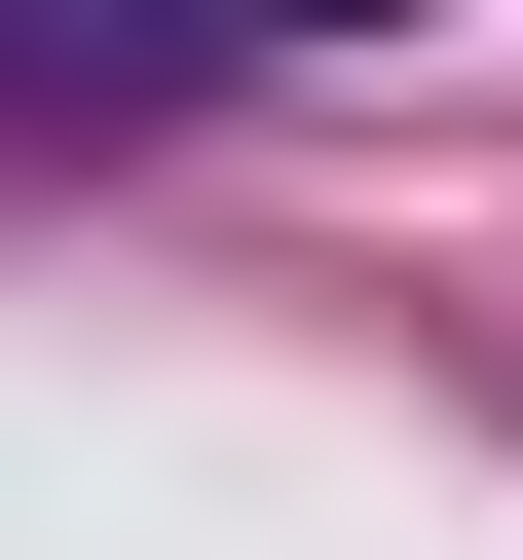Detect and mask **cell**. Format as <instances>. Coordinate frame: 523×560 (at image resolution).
Listing matches in <instances>:
<instances>
[{
	"label": "cell",
	"instance_id": "cell-1",
	"mask_svg": "<svg viewBox=\"0 0 523 560\" xmlns=\"http://www.w3.org/2000/svg\"><path fill=\"white\" fill-rule=\"evenodd\" d=\"M262 38H374V0H0V150H113V113H187Z\"/></svg>",
	"mask_w": 523,
	"mask_h": 560
}]
</instances>
